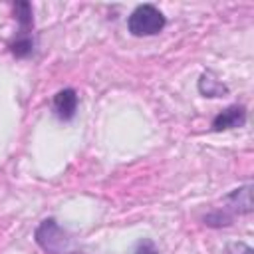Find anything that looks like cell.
I'll use <instances>...</instances> for the list:
<instances>
[{
	"label": "cell",
	"mask_w": 254,
	"mask_h": 254,
	"mask_svg": "<svg viewBox=\"0 0 254 254\" xmlns=\"http://www.w3.org/2000/svg\"><path fill=\"white\" fill-rule=\"evenodd\" d=\"M244 123H246V109L242 105H230L212 119V129L216 131L236 129V127H242Z\"/></svg>",
	"instance_id": "obj_5"
},
{
	"label": "cell",
	"mask_w": 254,
	"mask_h": 254,
	"mask_svg": "<svg viewBox=\"0 0 254 254\" xmlns=\"http://www.w3.org/2000/svg\"><path fill=\"white\" fill-rule=\"evenodd\" d=\"M204 222H206L208 226H228V224L232 222V216L226 214V212H222V210H218V212L208 214V216L204 218Z\"/></svg>",
	"instance_id": "obj_9"
},
{
	"label": "cell",
	"mask_w": 254,
	"mask_h": 254,
	"mask_svg": "<svg viewBox=\"0 0 254 254\" xmlns=\"http://www.w3.org/2000/svg\"><path fill=\"white\" fill-rule=\"evenodd\" d=\"M34 238L38 246L48 254H73L75 252L73 238L54 218L42 220L34 232Z\"/></svg>",
	"instance_id": "obj_1"
},
{
	"label": "cell",
	"mask_w": 254,
	"mask_h": 254,
	"mask_svg": "<svg viewBox=\"0 0 254 254\" xmlns=\"http://www.w3.org/2000/svg\"><path fill=\"white\" fill-rule=\"evenodd\" d=\"M224 254H254V252H252V248H250L248 244H244V242H230V244L226 246Z\"/></svg>",
	"instance_id": "obj_10"
},
{
	"label": "cell",
	"mask_w": 254,
	"mask_h": 254,
	"mask_svg": "<svg viewBox=\"0 0 254 254\" xmlns=\"http://www.w3.org/2000/svg\"><path fill=\"white\" fill-rule=\"evenodd\" d=\"M52 107H54V113L62 121H69L75 115V109H77V93H75V89H71V87L60 89L54 95Z\"/></svg>",
	"instance_id": "obj_4"
},
{
	"label": "cell",
	"mask_w": 254,
	"mask_h": 254,
	"mask_svg": "<svg viewBox=\"0 0 254 254\" xmlns=\"http://www.w3.org/2000/svg\"><path fill=\"white\" fill-rule=\"evenodd\" d=\"M198 91H200L204 97H220V95H224L228 89H226V85H224L222 81H218L216 77H212L210 71H206V73H202L200 79H198Z\"/></svg>",
	"instance_id": "obj_6"
},
{
	"label": "cell",
	"mask_w": 254,
	"mask_h": 254,
	"mask_svg": "<svg viewBox=\"0 0 254 254\" xmlns=\"http://www.w3.org/2000/svg\"><path fill=\"white\" fill-rule=\"evenodd\" d=\"M224 208L234 214H250L252 212V187L244 185L234 189L224 196Z\"/></svg>",
	"instance_id": "obj_3"
},
{
	"label": "cell",
	"mask_w": 254,
	"mask_h": 254,
	"mask_svg": "<svg viewBox=\"0 0 254 254\" xmlns=\"http://www.w3.org/2000/svg\"><path fill=\"white\" fill-rule=\"evenodd\" d=\"M135 254H159V250H157V246H155V242H153V240L143 238V240L137 244Z\"/></svg>",
	"instance_id": "obj_11"
},
{
	"label": "cell",
	"mask_w": 254,
	"mask_h": 254,
	"mask_svg": "<svg viewBox=\"0 0 254 254\" xmlns=\"http://www.w3.org/2000/svg\"><path fill=\"white\" fill-rule=\"evenodd\" d=\"M32 48H34V44H32V38H30V36H20V38H16V40L10 44V52H12L16 58H26V56H30V54H32Z\"/></svg>",
	"instance_id": "obj_8"
},
{
	"label": "cell",
	"mask_w": 254,
	"mask_h": 254,
	"mask_svg": "<svg viewBox=\"0 0 254 254\" xmlns=\"http://www.w3.org/2000/svg\"><path fill=\"white\" fill-rule=\"evenodd\" d=\"M14 12H16V20L20 24V36H30V30L34 26L30 2H16L14 4Z\"/></svg>",
	"instance_id": "obj_7"
},
{
	"label": "cell",
	"mask_w": 254,
	"mask_h": 254,
	"mask_svg": "<svg viewBox=\"0 0 254 254\" xmlns=\"http://www.w3.org/2000/svg\"><path fill=\"white\" fill-rule=\"evenodd\" d=\"M165 24L167 20L163 12L153 4L137 6L127 20V28L133 36H155L165 28Z\"/></svg>",
	"instance_id": "obj_2"
}]
</instances>
